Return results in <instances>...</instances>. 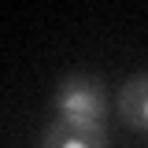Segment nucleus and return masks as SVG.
Returning a JSON list of instances; mask_svg holds the SVG:
<instances>
[{
	"mask_svg": "<svg viewBox=\"0 0 148 148\" xmlns=\"http://www.w3.org/2000/svg\"><path fill=\"white\" fill-rule=\"evenodd\" d=\"M41 148H108V130L74 119H52L41 137Z\"/></svg>",
	"mask_w": 148,
	"mask_h": 148,
	"instance_id": "nucleus-2",
	"label": "nucleus"
},
{
	"mask_svg": "<svg viewBox=\"0 0 148 148\" xmlns=\"http://www.w3.org/2000/svg\"><path fill=\"white\" fill-rule=\"evenodd\" d=\"M115 108H119V119L130 130H145L148 133V74H133L130 78L119 89Z\"/></svg>",
	"mask_w": 148,
	"mask_h": 148,
	"instance_id": "nucleus-3",
	"label": "nucleus"
},
{
	"mask_svg": "<svg viewBox=\"0 0 148 148\" xmlns=\"http://www.w3.org/2000/svg\"><path fill=\"white\" fill-rule=\"evenodd\" d=\"M52 108L59 111V119L104 126L108 96H104V85L96 78H89V74H67L52 92Z\"/></svg>",
	"mask_w": 148,
	"mask_h": 148,
	"instance_id": "nucleus-1",
	"label": "nucleus"
}]
</instances>
